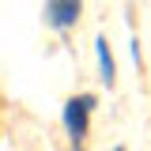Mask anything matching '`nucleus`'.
I'll use <instances>...</instances> for the list:
<instances>
[{"label": "nucleus", "mask_w": 151, "mask_h": 151, "mask_svg": "<svg viewBox=\"0 0 151 151\" xmlns=\"http://www.w3.org/2000/svg\"><path fill=\"white\" fill-rule=\"evenodd\" d=\"M113 151H129V147H121V144H117V147H113Z\"/></svg>", "instance_id": "20e7f679"}, {"label": "nucleus", "mask_w": 151, "mask_h": 151, "mask_svg": "<svg viewBox=\"0 0 151 151\" xmlns=\"http://www.w3.org/2000/svg\"><path fill=\"white\" fill-rule=\"evenodd\" d=\"M98 106V94L83 91V94H72L64 106H60V125L68 132V140H72V147H79L83 140H87V132H91V113Z\"/></svg>", "instance_id": "f257e3e1"}, {"label": "nucleus", "mask_w": 151, "mask_h": 151, "mask_svg": "<svg viewBox=\"0 0 151 151\" xmlns=\"http://www.w3.org/2000/svg\"><path fill=\"white\" fill-rule=\"evenodd\" d=\"M94 60H98V79L106 87H113L117 83V60H113V49H110V42H106V34L94 38Z\"/></svg>", "instance_id": "7ed1b4c3"}, {"label": "nucleus", "mask_w": 151, "mask_h": 151, "mask_svg": "<svg viewBox=\"0 0 151 151\" xmlns=\"http://www.w3.org/2000/svg\"><path fill=\"white\" fill-rule=\"evenodd\" d=\"M42 15H45V27H49V30L64 34V30H72L76 23H79V15H83V0H45Z\"/></svg>", "instance_id": "f03ea898"}]
</instances>
